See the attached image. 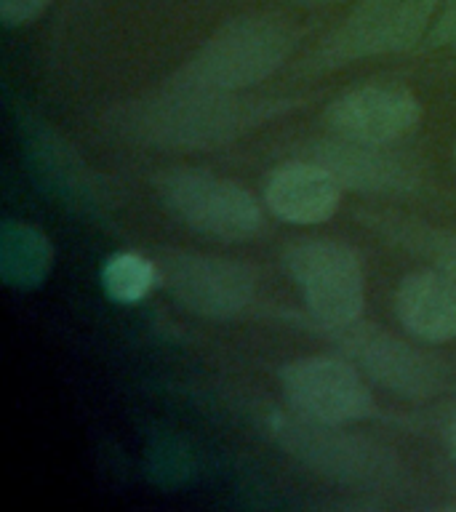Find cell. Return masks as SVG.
<instances>
[{
  "label": "cell",
  "instance_id": "cell-1",
  "mask_svg": "<svg viewBox=\"0 0 456 512\" xmlns=\"http://www.w3.org/2000/svg\"><path fill=\"white\" fill-rule=\"evenodd\" d=\"M299 96H256L248 91L160 83L102 110L104 134L160 152L219 150L302 107Z\"/></svg>",
  "mask_w": 456,
  "mask_h": 512
},
{
  "label": "cell",
  "instance_id": "cell-2",
  "mask_svg": "<svg viewBox=\"0 0 456 512\" xmlns=\"http://www.w3.org/2000/svg\"><path fill=\"white\" fill-rule=\"evenodd\" d=\"M302 30L278 11H246L222 22L166 80L182 86L251 91L288 64Z\"/></svg>",
  "mask_w": 456,
  "mask_h": 512
},
{
  "label": "cell",
  "instance_id": "cell-3",
  "mask_svg": "<svg viewBox=\"0 0 456 512\" xmlns=\"http://www.w3.org/2000/svg\"><path fill=\"white\" fill-rule=\"evenodd\" d=\"M267 432L288 456L336 486L366 494L400 491L406 486V464L390 446L347 430V424L312 422L286 406L270 411Z\"/></svg>",
  "mask_w": 456,
  "mask_h": 512
},
{
  "label": "cell",
  "instance_id": "cell-4",
  "mask_svg": "<svg viewBox=\"0 0 456 512\" xmlns=\"http://www.w3.org/2000/svg\"><path fill=\"white\" fill-rule=\"evenodd\" d=\"M440 0H352V8L296 64V75L318 78L355 62L419 51Z\"/></svg>",
  "mask_w": 456,
  "mask_h": 512
},
{
  "label": "cell",
  "instance_id": "cell-5",
  "mask_svg": "<svg viewBox=\"0 0 456 512\" xmlns=\"http://www.w3.org/2000/svg\"><path fill=\"white\" fill-rule=\"evenodd\" d=\"M152 190L176 222L219 243H248L267 230L251 190L206 168H163L152 176Z\"/></svg>",
  "mask_w": 456,
  "mask_h": 512
},
{
  "label": "cell",
  "instance_id": "cell-6",
  "mask_svg": "<svg viewBox=\"0 0 456 512\" xmlns=\"http://www.w3.org/2000/svg\"><path fill=\"white\" fill-rule=\"evenodd\" d=\"M344 358L374 384L395 392L408 400H430L448 387L451 371L446 360L432 355L424 347H416L403 336L374 320H352L347 326L318 328Z\"/></svg>",
  "mask_w": 456,
  "mask_h": 512
},
{
  "label": "cell",
  "instance_id": "cell-7",
  "mask_svg": "<svg viewBox=\"0 0 456 512\" xmlns=\"http://www.w3.org/2000/svg\"><path fill=\"white\" fill-rule=\"evenodd\" d=\"M283 267L302 291L318 328L347 326L366 307V270L350 243L334 238L296 240L283 251Z\"/></svg>",
  "mask_w": 456,
  "mask_h": 512
},
{
  "label": "cell",
  "instance_id": "cell-8",
  "mask_svg": "<svg viewBox=\"0 0 456 512\" xmlns=\"http://www.w3.org/2000/svg\"><path fill=\"white\" fill-rule=\"evenodd\" d=\"M160 286L182 310L206 320H232L254 302L259 275L251 264L190 248H158Z\"/></svg>",
  "mask_w": 456,
  "mask_h": 512
},
{
  "label": "cell",
  "instance_id": "cell-9",
  "mask_svg": "<svg viewBox=\"0 0 456 512\" xmlns=\"http://www.w3.org/2000/svg\"><path fill=\"white\" fill-rule=\"evenodd\" d=\"M280 392L291 411L312 422L355 424L376 414L366 374L344 355H304L283 363Z\"/></svg>",
  "mask_w": 456,
  "mask_h": 512
},
{
  "label": "cell",
  "instance_id": "cell-10",
  "mask_svg": "<svg viewBox=\"0 0 456 512\" xmlns=\"http://www.w3.org/2000/svg\"><path fill=\"white\" fill-rule=\"evenodd\" d=\"M296 158L318 163L344 192L374 198H408L422 184V166L392 144H368L344 136H320L304 142Z\"/></svg>",
  "mask_w": 456,
  "mask_h": 512
},
{
  "label": "cell",
  "instance_id": "cell-11",
  "mask_svg": "<svg viewBox=\"0 0 456 512\" xmlns=\"http://www.w3.org/2000/svg\"><path fill=\"white\" fill-rule=\"evenodd\" d=\"M323 120L331 134L368 144H398L422 123V102L398 83H368L328 104Z\"/></svg>",
  "mask_w": 456,
  "mask_h": 512
},
{
  "label": "cell",
  "instance_id": "cell-12",
  "mask_svg": "<svg viewBox=\"0 0 456 512\" xmlns=\"http://www.w3.org/2000/svg\"><path fill=\"white\" fill-rule=\"evenodd\" d=\"M342 187L326 168L307 158H291L270 171L264 182V206L286 224H323L339 211Z\"/></svg>",
  "mask_w": 456,
  "mask_h": 512
},
{
  "label": "cell",
  "instance_id": "cell-13",
  "mask_svg": "<svg viewBox=\"0 0 456 512\" xmlns=\"http://www.w3.org/2000/svg\"><path fill=\"white\" fill-rule=\"evenodd\" d=\"M395 318L416 342L456 339V280L435 267L408 272L395 291Z\"/></svg>",
  "mask_w": 456,
  "mask_h": 512
},
{
  "label": "cell",
  "instance_id": "cell-14",
  "mask_svg": "<svg viewBox=\"0 0 456 512\" xmlns=\"http://www.w3.org/2000/svg\"><path fill=\"white\" fill-rule=\"evenodd\" d=\"M355 219L379 240L414 254L416 259L427 262V267H435L456 280V230L422 222L416 216L400 214L392 208L374 206L358 208Z\"/></svg>",
  "mask_w": 456,
  "mask_h": 512
},
{
  "label": "cell",
  "instance_id": "cell-15",
  "mask_svg": "<svg viewBox=\"0 0 456 512\" xmlns=\"http://www.w3.org/2000/svg\"><path fill=\"white\" fill-rule=\"evenodd\" d=\"M30 150L56 190L67 192L72 200H80L83 208L102 203L104 187L96 184V174H91V168L83 163V158L72 150L67 139L56 134L54 128L38 123L30 136Z\"/></svg>",
  "mask_w": 456,
  "mask_h": 512
},
{
  "label": "cell",
  "instance_id": "cell-16",
  "mask_svg": "<svg viewBox=\"0 0 456 512\" xmlns=\"http://www.w3.org/2000/svg\"><path fill=\"white\" fill-rule=\"evenodd\" d=\"M160 286L155 256L142 251H115L102 264V288L112 302L139 304Z\"/></svg>",
  "mask_w": 456,
  "mask_h": 512
},
{
  "label": "cell",
  "instance_id": "cell-17",
  "mask_svg": "<svg viewBox=\"0 0 456 512\" xmlns=\"http://www.w3.org/2000/svg\"><path fill=\"white\" fill-rule=\"evenodd\" d=\"M419 51H456V0H440L435 22Z\"/></svg>",
  "mask_w": 456,
  "mask_h": 512
},
{
  "label": "cell",
  "instance_id": "cell-18",
  "mask_svg": "<svg viewBox=\"0 0 456 512\" xmlns=\"http://www.w3.org/2000/svg\"><path fill=\"white\" fill-rule=\"evenodd\" d=\"M51 3L54 0H0V19L8 30L27 27V24L38 22Z\"/></svg>",
  "mask_w": 456,
  "mask_h": 512
},
{
  "label": "cell",
  "instance_id": "cell-19",
  "mask_svg": "<svg viewBox=\"0 0 456 512\" xmlns=\"http://www.w3.org/2000/svg\"><path fill=\"white\" fill-rule=\"evenodd\" d=\"M280 3H291L299 8H328V6H342V3H352V0H280Z\"/></svg>",
  "mask_w": 456,
  "mask_h": 512
},
{
  "label": "cell",
  "instance_id": "cell-20",
  "mask_svg": "<svg viewBox=\"0 0 456 512\" xmlns=\"http://www.w3.org/2000/svg\"><path fill=\"white\" fill-rule=\"evenodd\" d=\"M448 446H451V454L456 456V416L454 422H451V432H448Z\"/></svg>",
  "mask_w": 456,
  "mask_h": 512
},
{
  "label": "cell",
  "instance_id": "cell-21",
  "mask_svg": "<svg viewBox=\"0 0 456 512\" xmlns=\"http://www.w3.org/2000/svg\"><path fill=\"white\" fill-rule=\"evenodd\" d=\"M440 510H446V512H456V499H454V502H446V504H443V507H440Z\"/></svg>",
  "mask_w": 456,
  "mask_h": 512
},
{
  "label": "cell",
  "instance_id": "cell-22",
  "mask_svg": "<svg viewBox=\"0 0 456 512\" xmlns=\"http://www.w3.org/2000/svg\"><path fill=\"white\" fill-rule=\"evenodd\" d=\"M72 3H83V0H72Z\"/></svg>",
  "mask_w": 456,
  "mask_h": 512
}]
</instances>
